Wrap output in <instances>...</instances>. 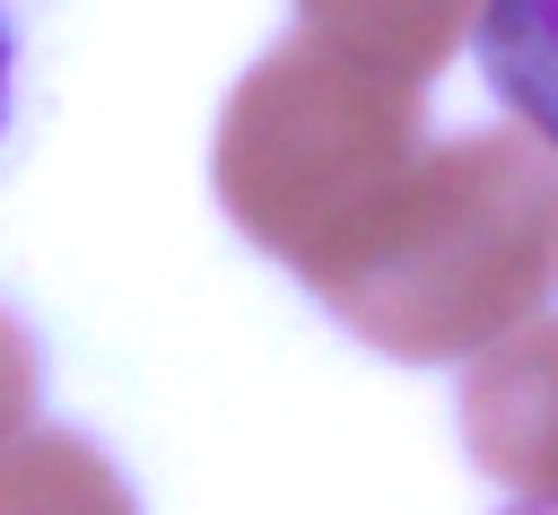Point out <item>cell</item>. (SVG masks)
Here are the masks:
<instances>
[{
  "mask_svg": "<svg viewBox=\"0 0 558 515\" xmlns=\"http://www.w3.org/2000/svg\"><path fill=\"white\" fill-rule=\"evenodd\" d=\"M558 297V157L523 122L427 140L357 227L314 306L401 367H453L549 314Z\"/></svg>",
  "mask_w": 558,
  "mask_h": 515,
  "instance_id": "1",
  "label": "cell"
},
{
  "mask_svg": "<svg viewBox=\"0 0 558 515\" xmlns=\"http://www.w3.org/2000/svg\"><path fill=\"white\" fill-rule=\"evenodd\" d=\"M427 140L418 79L296 26L235 79L209 140V183L253 253H270L296 288H323Z\"/></svg>",
  "mask_w": 558,
  "mask_h": 515,
  "instance_id": "2",
  "label": "cell"
},
{
  "mask_svg": "<svg viewBox=\"0 0 558 515\" xmlns=\"http://www.w3.org/2000/svg\"><path fill=\"white\" fill-rule=\"evenodd\" d=\"M462 445L488 480L523 498H558V314H532L471 358Z\"/></svg>",
  "mask_w": 558,
  "mask_h": 515,
  "instance_id": "3",
  "label": "cell"
},
{
  "mask_svg": "<svg viewBox=\"0 0 558 515\" xmlns=\"http://www.w3.org/2000/svg\"><path fill=\"white\" fill-rule=\"evenodd\" d=\"M471 9L480 0H296V26L357 52V61H384L418 87H436V70L462 52L471 35Z\"/></svg>",
  "mask_w": 558,
  "mask_h": 515,
  "instance_id": "4",
  "label": "cell"
},
{
  "mask_svg": "<svg viewBox=\"0 0 558 515\" xmlns=\"http://www.w3.org/2000/svg\"><path fill=\"white\" fill-rule=\"evenodd\" d=\"M0 515H140V498L96 436L17 428L0 436Z\"/></svg>",
  "mask_w": 558,
  "mask_h": 515,
  "instance_id": "5",
  "label": "cell"
},
{
  "mask_svg": "<svg viewBox=\"0 0 558 515\" xmlns=\"http://www.w3.org/2000/svg\"><path fill=\"white\" fill-rule=\"evenodd\" d=\"M471 52L497 105L558 157V0H480L471 9Z\"/></svg>",
  "mask_w": 558,
  "mask_h": 515,
  "instance_id": "6",
  "label": "cell"
},
{
  "mask_svg": "<svg viewBox=\"0 0 558 515\" xmlns=\"http://www.w3.org/2000/svg\"><path fill=\"white\" fill-rule=\"evenodd\" d=\"M35 402H44V358H35L26 323L0 306V436L35 428Z\"/></svg>",
  "mask_w": 558,
  "mask_h": 515,
  "instance_id": "7",
  "label": "cell"
},
{
  "mask_svg": "<svg viewBox=\"0 0 558 515\" xmlns=\"http://www.w3.org/2000/svg\"><path fill=\"white\" fill-rule=\"evenodd\" d=\"M9 105H17V26L0 9V131H9Z\"/></svg>",
  "mask_w": 558,
  "mask_h": 515,
  "instance_id": "8",
  "label": "cell"
},
{
  "mask_svg": "<svg viewBox=\"0 0 558 515\" xmlns=\"http://www.w3.org/2000/svg\"><path fill=\"white\" fill-rule=\"evenodd\" d=\"M506 515H558V498H514Z\"/></svg>",
  "mask_w": 558,
  "mask_h": 515,
  "instance_id": "9",
  "label": "cell"
}]
</instances>
